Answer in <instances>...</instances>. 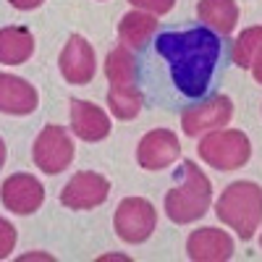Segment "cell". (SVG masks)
<instances>
[{"instance_id":"cell-1","label":"cell","mask_w":262,"mask_h":262,"mask_svg":"<svg viewBox=\"0 0 262 262\" xmlns=\"http://www.w3.org/2000/svg\"><path fill=\"white\" fill-rule=\"evenodd\" d=\"M158 53L168 60L173 84L186 97L205 95L212 71L221 58V37L215 32L196 27L186 32H165L155 42Z\"/></svg>"},{"instance_id":"cell-2","label":"cell","mask_w":262,"mask_h":262,"mask_svg":"<svg viewBox=\"0 0 262 262\" xmlns=\"http://www.w3.org/2000/svg\"><path fill=\"white\" fill-rule=\"evenodd\" d=\"M215 215L249 242L262 223V186L254 181H233L215 202Z\"/></svg>"},{"instance_id":"cell-3","label":"cell","mask_w":262,"mask_h":262,"mask_svg":"<svg viewBox=\"0 0 262 262\" xmlns=\"http://www.w3.org/2000/svg\"><path fill=\"white\" fill-rule=\"evenodd\" d=\"M212 205V184L196 168L194 160H184V181L176 184L165 194V215L173 223L186 226L194 223L210 210Z\"/></svg>"},{"instance_id":"cell-4","label":"cell","mask_w":262,"mask_h":262,"mask_svg":"<svg viewBox=\"0 0 262 262\" xmlns=\"http://www.w3.org/2000/svg\"><path fill=\"white\" fill-rule=\"evenodd\" d=\"M200 158L215 170H236L247 165L252 155V144L244 131L236 128H217L200 139Z\"/></svg>"},{"instance_id":"cell-5","label":"cell","mask_w":262,"mask_h":262,"mask_svg":"<svg viewBox=\"0 0 262 262\" xmlns=\"http://www.w3.org/2000/svg\"><path fill=\"white\" fill-rule=\"evenodd\" d=\"M113 228L121 242L142 244L158 228V210L144 196H126L113 215Z\"/></svg>"},{"instance_id":"cell-6","label":"cell","mask_w":262,"mask_h":262,"mask_svg":"<svg viewBox=\"0 0 262 262\" xmlns=\"http://www.w3.org/2000/svg\"><path fill=\"white\" fill-rule=\"evenodd\" d=\"M74 155H76V147H74L71 134L63 126H55V123L42 128L34 139V147H32L34 165L42 173H48V176L63 173L74 163Z\"/></svg>"},{"instance_id":"cell-7","label":"cell","mask_w":262,"mask_h":262,"mask_svg":"<svg viewBox=\"0 0 262 262\" xmlns=\"http://www.w3.org/2000/svg\"><path fill=\"white\" fill-rule=\"evenodd\" d=\"M233 118V102L226 95H215L200 105H189L181 111V128L186 137H200L210 131L226 128Z\"/></svg>"},{"instance_id":"cell-8","label":"cell","mask_w":262,"mask_h":262,"mask_svg":"<svg viewBox=\"0 0 262 262\" xmlns=\"http://www.w3.org/2000/svg\"><path fill=\"white\" fill-rule=\"evenodd\" d=\"M111 194V181L95 170H79L60 189V202L69 210H92Z\"/></svg>"},{"instance_id":"cell-9","label":"cell","mask_w":262,"mask_h":262,"mask_svg":"<svg viewBox=\"0 0 262 262\" xmlns=\"http://www.w3.org/2000/svg\"><path fill=\"white\" fill-rule=\"evenodd\" d=\"M58 69H60V76L69 81V84H90L97 74V58H95V48L86 42L81 34H74L66 48L60 50V58H58Z\"/></svg>"},{"instance_id":"cell-10","label":"cell","mask_w":262,"mask_h":262,"mask_svg":"<svg viewBox=\"0 0 262 262\" xmlns=\"http://www.w3.org/2000/svg\"><path fill=\"white\" fill-rule=\"evenodd\" d=\"M181 158V142L170 128H155L142 137L137 147V163L144 170H163Z\"/></svg>"},{"instance_id":"cell-11","label":"cell","mask_w":262,"mask_h":262,"mask_svg":"<svg viewBox=\"0 0 262 262\" xmlns=\"http://www.w3.org/2000/svg\"><path fill=\"white\" fill-rule=\"evenodd\" d=\"M0 196H3V207L13 215H32L45 202V189L29 173H13L3 181Z\"/></svg>"},{"instance_id":"cell-12","label":"cell","mask_w":262,"mask_h":262,"mask_svg":"<svg viewBox=\"0 0 262 262\" xmlns=\"http://www.w3.org/2000/svg\"><path fill=\"white\" fill-rule=\"evenodd\" d=\"M186 254L194 262H226L233 257V238L217 228H200L186 238Z\"/></svg>"},{"instance_id":"cell-13","label":"cell","mask_w":262,"mask_h":262,"mask_svg":"<svg viewBox=\"0 0 262 262\" xmlns=\"http://www.w3.org/2000/svg\"><path fill=\"white\" fill-rule=\"evenodd\" d=\"M71 131L84 142H100L111 134V118L92 102L71 100Z\"/></svg>"},{"instance_id":"cell-14","label":"cell","mask_w":262,"mask_h":262,"mask_svg":"<svg viewBox=\"0 0 262 262\" xmlns=\"http://www.w3.org/2000/svg\"><path fill=\"white\" fill-rule=\"evenodd\" d=\"M39 105L37 90L21 76L3 74L0 76V111L6 116H27L34 113Z\"/></svg>"},{"instance_id":"cell-15","label":"cell","mask_w":262,"mask_h":262,"mask_svg":"<svg viewBox=\"0 0 262 262\" xmlns=\"http://www.w3.org/2000/svg\"><path fill=\"white\" fill-rule=\"evenodd\" d=\"M155 29H158V16L134 8V11H128L121 18V24H118V39H121V45H126L128 50H142L147 42L152 39Z\"/></svg>"},{"instance_id":"cell-16","label":"cell","mask_w":262,"mask_h":262,"mask_svg":"<svg viewBox=\"0 0 262 262\" xmlns=\"http://www.w3.org/2000/svg\"><path fill=\"white\" fill-rule=\"evenodd\" d=\"M34 53V37L27 27H3L0 29V63L18 66Z\"/></svg>"},{"instance_id":"cell-17","label":"cell","mask_w":262,"mask_h":262,"mask_svg":"<svg viewBox=\"0 0 262 262\" xmlns=\"http://www.w3.org/2000/svg\"><path fill=\"white\" fill-rule=\"evenodd\" d=\"M196 16L217 34H231L238 24V6L236 0H200Z\"/></svg>"},{"instance_id":"cell-18","label":"cell","mask_w":262,"mask_h":262,"mask_svg":"<svg viewBox=\"0 0 262 262\" xmlns=\"http://www.w3.org/2000/svg\"><path fill=\"white\" fill-rule=\"evenodd\" d=\"M107 107H111V113L116 118L131 121L142 111V92L134 84H111V90H107Z\"/></svg>"},{"instance_id":"cell-19","label":"cell","mask_w":262,"mask_h":262,"mask_svg":"<svg viewBox=\"0 0 262 262\" xmlns=\"http://www.w3.org/2000/svg\"><path fill=\"white\" fill-rule=\"evenodd\" d=\"M105 76L111 84H134L137 81V60L126 45H118L105 58Z\"/></svg>"},{"instance_id":"cell-20","label":"cell","mask_w":262,"mask_h":262,"mask_svg":"<svg viewBox=\"0 0 262 262\" xmlns=\"http://www.w3.org/2000/svg\"><path fill=\"white\" fill-rule=\"evenodd\" d=\"M259 50H262V27H249L236 37L231 48V58L238 69H249Z\"/></svg>"},{"instance_id":"cell-21","label":"cell","mask_w":262,"mask_h":262,"mask_svg":"<svg viewBox=\"0 0 262 262\" xmlns=\"http://www.w3.org/2000/svg\"><path fill=\"white\" fill-rule=\"evenodd\" d=\"M134 8L139 11H147L152 16H165L173 11V6H176V0H128Z\"/></svg>"},{"instance_id":"cell-22","label":"cell","mask_w":262,"mask_h":262,"mask_svg":"<svg viewBox=\"0 0 262 262\" xmlns=\"http://www.w3.org/2000/svg\"><path fill=\"white\" fill-rule=\"evenodd\" d=\"M13 247H16V228L3 217V221H0V257L8 259Z\"/></svg>"},{"instance_id":"cell-23","label":"cell","mask_w":262,"mask_h":262,"mask_svg":"<svg viewBox=\"0 0 262 262\" xmlns=\"http://www.w3.org/2000/svg\"><path fill=\"white\" fill-rule=\"evenodd\" d=\"M8 3L18 11H34V8H39L42 3H45V0H8Z\"/></svg>"},{"instance_id":"cell-24","label":"cell","mask_w":262,"mask_h":262,"mask_svg":"<svg viewBox=\"0 0 262 262\" xmlns=\"http://www.w3.org/2000/svg\"><path fill=\"white\" fill-rule=\"evenodd\" d=\"M249 71H252V76L257 79V84H262V50L254 55V60H252V66H249Z\"/></svg>"},{"instance_id":"cell-25","label":"cell","mask_w":262,"mask_h":262,"mask_svg":"<svg viewBox=\"0 0 262 262\" xmlns=\"http://www.w3.org/2000/svg\"><path fill=\"white\" fill-rule=\"evenodd\" d=\"M37 257H42V259H53L50 254H24V257H21V262H27V259H37Z\"/></svg>"},{"instance_id":"cell-26","label":"cell","mask_w":262,"mask_h":262,"mask_svg":"<svg viewBox=\"0 0 262 262\" xmlns=\"http://www.w3.org/2000/svg\"><path fill=\"white\" fill-rule=\"evenodd\" d=\"M259 247H262V236H259Z\"/></svg>"}]
</instances>
